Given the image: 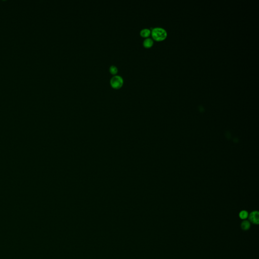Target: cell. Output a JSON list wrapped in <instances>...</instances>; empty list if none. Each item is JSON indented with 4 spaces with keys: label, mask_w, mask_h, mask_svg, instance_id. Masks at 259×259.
Masks as SVG:
<instances>
[{
    "label": "cell",
    "mask_w": 259,
    "mask_h": 259,
    "mask_svg": "<svg viewBox=\"0 0 259 259\" xmlns=\"http://www.w3.org/2000/svg\"><path fill=\"white\" fill-rule=\"evenodd\" d=\"M152 38L157 41L165 40L167 36V32L163 28L155 27L151 31Z\"/></svg>",
    "instance_id": "6da1fadb"
},
{
    "label": "cell",
    "mask_w": 259,
    "mask_h": 259,
    "mask_svg": "<svg viewBox=\"0 0 259 259\" xmlns=\"http://www.w3.org/2000/svg\"><path fill=\"white\" fill-rule=\"evenodd\" d=\"M110 83L113 88L119 89L123 85V79L120 76L115 75L110 79Z\"/></svg>",
    "instance_id": "7a4b0ae2"
},
{
    "label": "cell",
    "mask_w": 259,
    "mask_h": 259,
    "mask_svg": "<svg viewBox=\"0 0 259 259\" xmlns=\"http://www.w3.org/2000/svg\"><path fill=\"white\" fill-rule=\"evenodd\" d=\"M249 221L253 224L258 225L259 223V213L257 211L252 212L248 216Z\"/></svg>",
    "instance_id": "3957f363"
},
{
    "label": "cell",
    "mask_w": 259,
    "mask_h": 259,
    "mask_svg": "<svg viewBox=\"0 0 259 259\" xmlns=\"http://www.w3.org/2000/svg\"><path fill=\"white\" fill-rule=\"evenodd\" d=\"M153 44V41L152 39L149 38H146L143 42V45L145 48H150L152 46Z\"/></svg>",
    "instance_id": "277c9868"
},
{
    "label": "cell",
    "mask_w": 259,
    "mask_h": 259,
    "mask_svg": "<svg viewBox=\"0 0 259 259\" xmlns=\"http://www.w3.org/2000/svg\"><path fill=\"white\" fill-rule=\"evenodd\" d=\"M240 226H241V228L243 230L246 231V230H248L250 228V224L248 221L244 220L241 222Z\"/></svg>",
    "instance_id": "5b68a950"
},
{
    "label": "cell",
    "mask_w": 259,
    "mask_h": 259,
    "mask_svg": "<svg viewBox=\"0 0 259 259\" xmlns=\"http://www.w3.org/2000/svg\"><path fill=\"white\" fill-rule=\"evenodd\" d=\"M140 34L142 37L147 38L151 34V30L148 28H143L140 31Z\"/></svg>",
    "instance_id": "8992f818"
},
{
    "label": "cell",
    "mask_w": 259,
    "mask_h": 259,
    "mask_svg": "<svg viewBox=\"0 0 259 259\" xmlns=\"http://www.w3.org/2000/svg\"><path fill=\"white\" fill-rule=\"evenodd\" d=\"M239 216L241 219L245 220L248 217V214L247 212L246 211H244V210L240 212V213L239 214Z\"/></svg>",
    "instance_id": "52a82bcc"
},
{
    "label": "cell",
    "mask_w": 259,
    "mask_h": 259,
    "mask_svg": "<svg viewBox=\"0 0 259 259\" xmlns=\"http://www.w3.org/2000/svg\"><path fill=\"white\" fill-rule=\"evenodd\" d=\"M109 72L111 74L113 75H115L116 74H117L118 72V69L116 66H114V65H112V66H111L109 68Z\"/></svg>",
    "instance_id": "ba28073f"
}]
</instances>
